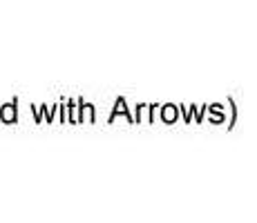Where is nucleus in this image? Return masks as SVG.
<instances>
[{
	"label": "nucleus",
	"instance_id": "1",
	"mask_svg": "<svg viewBox=\"0 0 257 223\" xmlns=\"http://www.w3.org/2000/svg\"><path fill=\"white\" fill-rule=\"evenodd\" d=\"M3 116H7V118H14V110H7V112H3Z\"/></svg>",
	"mask_w": 257,
	"mask_h": 223
}]
</instances>
